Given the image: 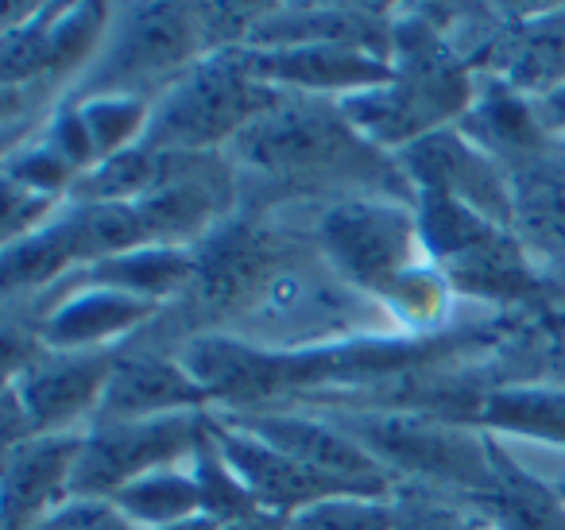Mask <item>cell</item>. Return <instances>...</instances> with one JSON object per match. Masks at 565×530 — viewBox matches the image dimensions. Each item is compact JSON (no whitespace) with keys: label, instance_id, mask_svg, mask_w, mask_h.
<instances>
[{"label":"cell","instance_id":"cell-1","mask_svg":"<svg viewBox=\"0 0 565 530\" xmlns=\"http://www.w3.org/2000/svg\"><path fill=\"white\" fill-rule=\"evenodd\" d=\"M275 102L279 94L267 89V82H259L244 59L217 55L167 89V97L148 117L140 148H151L159 156L202 151L233 132L241 136Z\"/></svg>","mask_w":565,"mask_h":530},{"label":"cell","instance_id":"cell-2","mask_svg":"<svg viewBox=\"0 0 565 530\" xmlns=\"http://www.w3.org/2000/svg\"><path fill=\"white\" fill-rule=\"evenodd\" d=\"M333 422L349 437H356L380 465L407 468L441 484H461L472 491L492 488L495 480L492 445L477 442L469 430L399 411H349L333 414Z\"/></svg>","mask_w":565,"mask_h":530},{"label":"cell","instance_id":"cell-3","mask_svg":"<svg viewBox=\"0 0 565 530\" xmlns=\"http://www.w3.org/2000/svg\"><path fill=\"white\" fill-rule=\"evenodd\" d=\"M202 434L205 418H198L194 411L94 426V434H86V445L78 453V465H74L71 499L117 496L125 484L171 468L179 457L194 453Z\"/></svg>","mask_w":565,"mask_h":530},{"label":"cell","instance_id":"cell-4","mask_svg":"<svg viewBox=\"0 0 565 530\" xmlns=\"http://www.w3.org/2000/svg\"><path fill=\"white\" fill-rule=\"evenodd\" d=\"M236 148L248 163L282 174L356 171L372 163L369 148L356 140L345 113L322 109V105L275 102L264 117H256L236 136Z\"/></svg>","mask_w":565,"mask_h":530},{"label":"cell","instance_id":"cell-5","mask_svg":"<svg viewBox=\"0 0 565 530\" xmlns=\"http://www.w3.org/2000/svg\"><path fill=\"white\" fill-rule=\"evenodd\" d=\"M205 422H210V437H213V445H217L221 460L233 468V476L248 488V496L256 499L264 511L295 515V511H302V507L322 504V499H333V496H364L353 484L315 473L310 465L287 457V453H279L275 445L259 442L248 430L233 426V422L217 418V414Z\"/></svg>","mask_w":565,"mask_h":530},{"label":"cell","instance_id":"cell-6","mask_svg":"<svg viewBox=\"0 0 565 530\" xmlns=\"http://www.w3.org/2000/svg\"><path fill=\"white\" fill-rule=\"evenodd\" d=\"M225 422L248 430L252 437L275 445L287 457L302 460L315 473H326L333 480L353 484L364 496H380L387 491L384 465L364 449L356 437H349L338 422L310 418V414H287V411H248V414H228Z\"/></svg>","mask_w":565,"mask_h":530},{"label":"cell","instance_id":"cell-7","mask_svg":"<svg viewBox=\"0 0 565 530\" xmlns=\"http://www.w3.org/2000/svg\"><path fill=\"white\" fill-rule=\"evenodd\" d=\"M322 241L333 264L356 283L392 290L407 275L415 225L407 213L380 202H345L333 205L322 221Z\"/></svg>","mask_w":565,"mask_h":530},{"label":"cell","instance_id":"cell-8","mask_svg":"<svg viewBox=\"0 0 565 530\" xmlns=\"http://www.w3.org/2000/svg\"><path fill=\"white\" fill-rule=\"evenodd\" d=\"M86 437L40 434L9 449L4 468V515L9 530H40V515H55L63 496H71V476Z\"/></svg>","mask_w":565,"mask_h":530},{"label":"cell","instance_id":"cell-9","mask_svg":"<svg viewBox=\"0 0 565 530\" xmlns=\"http://www.w3.org/2000/svg\"><path fill=\"white\" fill-rule=\"evenodd\" d=\"M205 399L210 395L198 388L194 375L182 364L156 360V357H120V360H113L94 418H97V426L163 418V414L194 411Z\"/></svg>","mask_w":565,"mask_h":530},{"label":"cell","instance_id":"cell-10","mask_svg":"<svg viewBox=\"0 0 565 530\" xmlns=\"http://www.w3.org/2000/svg\"><path fill=\"white\" fill-rule=\"evenodd\" d=\"M259 82H291L302 89H380L395 82L392 66L364 47L345 43H302V47H267L244 55Z\"/></svg>","mask_w":565,"mask_h":530},{"label":"cell","instance_id":"cell-11","mask_svg":"<svg viewBox=\"0 0 565 530\" xmlns=\"http://www.w3.org/2000/svg\"><path fill=\"white\" fill-rule=\"evenodd\" d=\"M403 163L423 182V190H441L449 198H461L465 205L484 213L488 221L508 218L511 202L495 167L477 148L457 140L454 132H430L415 140L403 151Z\"/></svg>","mask_w":565,"mask_h":530},{"label":"cell","instance_id":"cell-12","mask_svg":"<svg viewBox=\"0 0 565 530\" xmlns=\"http://www.w3.org/2000/svg\"><path fill=\"white\" fill-rule=\"evenodd\" d=\"M194 28L190 12L182 9H132L128 24L120 28L117 43L97 66V82L120 86L128 78H143V74H159L167 66H179L194 47Z\"/></svg>","mask_w":565,"mask_h":530},{"label":"cell","instance_id":"cell-13","mask_svg":"<svg viewBox=\"0 0 565 530\" xmlns=\"http://www.w3.org/2000/svg\"><path fill=\"white\" fill-rule=\"evenodd\" d=\"M109 368L102 357H71V360H40L28 368V375L20 380L17 391L20 406L32 418V430H58L71 426L78 414L97 411L102 403L105 380Z\"/></svg>","mask_w":565,"mask_h":530},{"label":"cell","instance_id":"cell-14","mask_svg":"<svg viewBox=\"0 0 565 530\" xmlns=\"http://www.w3.org/2000/svg\"><path fill=\"white\" fill-rule=\"evenodd\" d=\"M495 63L508 89L526 94L539 89L542 97L565 86V12L542 20H523L508 28L495 43Z\"/></svg>","mask_w":565,"mask_h":530},{"label":"cell","instance_id":"cell-15","mask_svg":"<svg viewBox=\"0 0 565 530\" xmlns=\"http://www.w3.org/2000/svg\"><path fill=\"white\" fill-rule=\"evenodd\" d=\"M495 480L492 488L477 491V504L484 519L495 530H565V499L554 488L531 476L526 468H515L503 460V453L492 445Z\"/></svg>","mask_w":565,"mask_h":530},{"label":"cell","instance_id":"cell-16","mask_svg":"<svg viewBox=\"0 0 565 530\" xmlns=\"http://www.w3.org/2000/svg\"><path fill=\"white\" fill-rule=\"evenodd\" d=\"M151 310H156L151 298L128 295V290L117 287H94V290H82L66 306H58L47 318V326H43V337L55 349H82V344H94L102 337L125 333L136 321L148 318Z\"/></svg>","mask_w":565,"mask_h":530},{"label":"cell","instance_id":"cell-17","mask_svg":"<svg viewBox=\"0 0 565 530\" xmlns=\"http://www.w3.org/2000/svg\"><path fill=\"white\" fill-rule=\"evenodd\" d=\"M484 426L523 434L546 445H565V391L557 388H500L477 414Z\"/></svg>","mask_w":565,"mask_h":530},{"label":"cell","instance_id":"cell-18","mask_svg":"<svg viewBox=\"0 0 565 530\" xmlns=\"http://www.w3.org/2000/svg\"><path fill=\"white\" fill-rule=\"evenodd\" d=\"M132 205L140 210V221H143V229H148V236H163V241L202 233L205 221L217 210V202H213L210 187H205L202 179L171 174V167H167V179Z\"/></svg>","mask_w":565,"mask_h":530},{"label":"cell","instance_id":"cell-19","mask_svg":"<svg viewBox=\"0 0 565 530\" xmlns=\"http://www.w3.org/2000/svg\"><path fill=\"white\" fill-rule=\"evenodd\" d=\"M113 504L132 522H148L156 530L182 519H194V515H205L194 473H179V468H159V473H148L140 480L125 484L113 496Z\"/></svg>","mask_w":565,"mask_h":530},{"label":"cell","instance_id":"cell-20","mask_svg":"<svg viewBox=\"0 0 565 530\" xmlns=\"http://www.w3.org/2000/svg\"><path fill=\"white\" fill-rule=\"evenodd\" d=\"M194 259L186 252L174 248H136L125 252V256H113L94 264V283L97 287H117L128 290V295L140 298H159L179 290L182 283H190L194 275Z\"/></svg>","mask_w":565,"mask_h":530},{"label":"cell","instance_id":"cell-21","mask_svg":"<svg viewBox=\"0 0 565 530\" xmlns=\"http://www.w3.org/2000/svg\"><path fill=\"white\" fill-rule=\"evenodd\" d=\"M418 236L438 259H457L477 244L492 241L495 221L465 205L461 198H449L441 190H423V210H418Z\"/></svg>","mask_w":565,"mask_h":530},{"label":"cell","instance_id":"cell-22","mask_svg":"<svg viewBox=\"0 0 565 530\" xmlns=\"http://www.w3.org/2000/svg\"><path fill=\"white\" fill-rule=\"evenodd\" d=\"M446 267L457 287L472 290V295H484V298H515L534 287L531 272H526V264L519 259L515 244L500 233H495L492 241L477 244L472 252H465V256L449 259Z\"/></svg>","mask_w":565,"mask_h":530},{"label":"cell","instance_id":"cell-23","mask_svg":"<svg viewBox=\"0 0 565 530\" xmlns=\"http://www.w3.org/2000/svg\"><path fill=\"white\" fill-rule=\"evenodd\" d=\"M82 128H86L89 144H94L97 163L117 151H125V144L132 140L140 128H148V117H143V105L136 97L125 94H97L89 97L86 105L78 109Z\"/></svg>","mask_w":565,"mask_h":530},{"label":"cell","instance_id":"cell-24","mask_svg":"<svg viewBox=\"0 0 565 530\" xmlns=\"http://www.w3.org/2000/svg\"><path fill=\"white\" fill-rule=\"evenodd\" d=\"M472 128L484 144L492 148H534L542 140V120L534 117V109L526 102H519L515 89H495L492 97H484L477 113H472Z\"/></svg>","mask_w":565,"mask_h":530},{"label":"cell","instance_id":"cell-25","mask_svg":"<svg viewBox=\"0 0 565 530\" xmlns=\"http://www.w3.org/2000/svg\"><path fill=\"white\" fill-rule=\"evenodd\" d=\"M287 530H395V507L372 496H333L295 511Z\"/></svg>","mask_w":565,"mask_h":530},{"label":"cell","instance_id":"cell-26","mask_svg":"<svg viewBox=\"0 0 565 530\" xmlns=\"http://www.w3.org/2000/svg\"><path fill=\"white\" fill-rule=\"evenodd\" d=\"M102 17H105V9H89V4H82V9H71L63 20H58V24L47 28L51 63H55V71H58V66L82 63V59L89 55L97 32H102Z\"/></svg>","mask_w":565,"mask_h":530},{"label":"cell","instance_id":"cell-27","mask_svg":"<svg viewBox=\"0 0 565 530\" xmlns=\"http://www.w3.org/2000/svg\"><path fill=\"white\" fill-rule=\"evenodd\" d=\"M40 530H140L113 499H66Z\"/></svg>","mask_w":565,"mask_h":530},{"label":"cell","instance_id":"cell-28","mask_svg":"<svg viewBox=\"0 0 565 530\" xmlns=\"http://www.w3.org/2000/svg\"><path fill=\"white\" fill-rule=\"evenodd\" d=\"M71 171L74 163L63 156V151H55L51 144H43V148L28 151V156L12 159L9 163V182H17V187H28V190H58L71 182Z\"/></svg>","mask_w":565,"mask_h":530},{"label":"cell","instance_id":"cell-29","mask_svg":"<svg viewBox=\"0 0 565 530\" xmlns=\"http://www.w3.org/2000/svg\"><path fill=\"white\" fill-rule=\"evenodd\" d=\"M395 530H477V527L446 504L411 499V504L395 507Z\"/></svg>","mask_w":565,"mask_h":530},{"label":"cell","instance_id":"cell-30","mask_svg":"<svg viewBox=\"0 0 565 530\" xmlns=\"http://www.w3.org/2000/svg\"><path fill=\"white\" fill-rule=\"evenodd\" d=\"M539 113H542V125H562L565 128V86L562 89H554V94H546L542 97V105H539Z\"/></svg>","mask_w":565,"mask_h":530},{"label":"cell","instance_id":"cell-31","mask_svg":"<svg viewBox=\"0 0 565 530\" xmlns=\"http://www.w3.org/2000/svg\"><path fill=\"white\" fill-rule=\"evenodd\" d=\"M225 522L210 519V515H194V519H182V522H171V527H159V530H221Z\"/></svg>","mask_w":565,"mask_h":530}]
</instances>
